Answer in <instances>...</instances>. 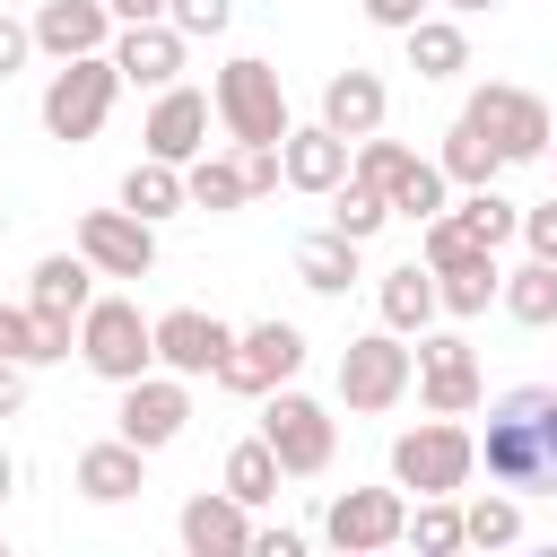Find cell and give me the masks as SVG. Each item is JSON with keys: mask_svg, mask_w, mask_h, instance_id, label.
I'll use <instances>...</instances> for the list:
<instances>
[{"mask_svg": "<svg viewBox=\"0 0 557 557\" xmlns=\"http://www.w3.org/2000/svg\"><path fill=\"white\" fill-rule=\"evenodd\" d=\"M479 461L513 496H557V383H522V392L487 400Z\"/></svg>", "mask_w": 557, "mask_h": 557, "instance_id": "6da1fadb", "label": "cell"}, {"mask_svg": "<svg viewBox=\"0 0 557 557\" xmlns=\"http://www.w3.org/2000/svg\"><path fill=\"white\" fill-rule=\"evenodd\" d=\"M470 470H479V435L461 418H435L426 409L418 426L392 435V487H409V496H461Z\"/></svg>", "mask_w": 557, "mask_h": 557, "instance_id": "7a4b0ae2", "label": "cell"}, {"mask_svg": "<svg viewBox=\"0 0 557 557\" xmlns=\"http://www.w3.org/2000/svg\"><path fill=\"white\" fill-rule=\"evenodd\" d=\"M218 122H226V139L235 148H278L287 131H296V113H287V78L261 61V52H235L226 70H218Z\"/></svg>", "mask_w": 557, "mask_h": 557, "instance_id": "3957f363", "label": "cell"}, {"mask_svg": "<svg viewBox=\"0 0 557 557\" xmlns=\"http://www.w3.org/2000/svg\"><path fill=\"white\" fill-rule=\"evenodd\" d=\"M78 366L96 374V383H139L148 366H157V322L131 305V296H96L87 313H78Z\"/></svg>", "mask_w": 557, "mask_h": 557, "instance_id": "277c9868", "label": "cell"}, {"mask_svg": "<svg viewBox=\"0 0 557 557\" xmlns=\"http://www.w3.org/2000/svg\"><path fill=\"white\" fill-rule=\"evenodd\" d=\"M113 96H122V70H113V52H78V61H61L52 78H44V131L61 139V148H87L96 131H104V113H113Z\"/></svg>", "mask_w": 557, "mask_h": 557, "instance_id": "5b68a950", "label": "cell"}, {"mask_svg": "<svg viewBox=\"0 0 557 557\" xmlns=\"http://www.w3.org/2000/svg\"><path fill=\"white\" fill-rule=\"evenodd\" d=\"M409 392H418V348H409L400 331H366V339L339 348V400H348L357 418H383V409H400Z\"/></svg>", "mask_w": 557, "mask_h": 557, "instance_id": "8992f818", "label": "cell"}, {"mask_svg": "<svg viewBox=\"0 0 557 557\" xmlns=\"http://www.w3.org/2000/svg\"><path fill=\"white\" fill-rule=\"evenodd\" d=\"M261 435H270V453L287 461V479H322L331 453H339V418H331L313 392H296V383L261 392Z\"/></svg>", "mask_w": 557, "mask_h": 557, "instance_id": "52a82bcc", "label": "cell"}, {"mask_svg": "<svg viewBox=\"0 0 557 557\" xmlns=\"http://www.w3.org/2000/svg\"><path fill=\"white\" fill-rule=\"evenodd\" d=\"M296 366H305V331L296 322H252V331H235V348L218 357V392H235V400H261V392H278V383H296Z\"/></svg>", "mask_w": 557, "mask_h": 557, "instance_id": "ba28073f", "label": "cell"}, {"mask_svg": "<svg viewBox=\"0 0 557 557\" xmlns=\"http://www.w3.org/2000/svg\"><path fill=\"white\" fill-rule=\"evenodd\" d=\"M496 148H505V165H531V157H548V139H557V122H548V104L531 96V87H513V78H487V87H470V104H461Z\"/></svg>", "mask_w": 557, "mask_h": 557, "instance_id": "9c48e42d", "label": "cell"}, {"mask_svg": "<svg viewBox=\"0 0 557 557\" xmlns=\"http://www.w3.org/2000/svg\"><path fill=\"white\" fill-rule=\"evenodd\" d=\"M322 540L339 557H374V548L409 540V487H339L322 513Z\"/></svg>", "mask_w": 557, "mask_h": 557, "instance_id": "30bf717a", "label": "cell"}, {"mask_svg": "<svg viewBox=\"0 0 557 557\" xmlns=\"http://www.w3.org/2000/svg\"><path fill=\"white\" fill-rule=\"evenodd\" d=\"M191 426V374H139V383H122V409H113V435H131L139 453H165L174 435Z\"/></svg>", "mask_w": 557, "mask_h": 557, "instance_id": "8fae6325", "label": "cell"}, {"mask_svg": "<svg viewBox=\"0 0 557 557\" xmlns=\"http://www.w3.org/2000/svg\"><path fill=\"white\" fill-rule=\"evenodd\" d=\"M418 400H426L435 418H470V409L487 400L479 357H470L461 331H418Z\"/></svg>", "mask_w": 557, "mask_h": 557, "instance_id": "7c38bea8", "label": "cell"}, {"mask_svg": "<svg viewBox=\"0 0 557 557\" xmlns=\"http://www.w3.org/2000/svg\"><path fill=\"white\" fill-rule=\"evenodd\" d=\"M78 252H87L104 278H148V270H157V226L113 200V209H87V218H78Z\"/></svg>", "mask_w": 557, "mask_h": 557, "instance_id": "4fadbf2b", "label": "cell"}, {"mask_svg": "<svg viewBox=\"0 0 557 557\" xmlns=\"http://www.w3.org/2000/svg\"><path fill=\"white\" fill-rule=\"evenodd\" d=\"M174 540H183L191 557H252V505H244L235 487H200V496H183Z\"/></svg>", "mask_w": 557, "mask_h": 557, "instance_id": "5bb4252c", "label": "cell"}, {"mask_svg": "<svg viewBox=\"0 0 557 557\" xmlns=\"http://www.w3.org/2000/svg\"><path fill=\"white\" fill-rule=\"evenodd\" d=\"M226 348H235V322H218V313H200V305H174V313H157V366H165V374H191V383H209Z\"/></svg>", "mask_w": 557, "mask_h": 557, "instance_id": "9a60e30c", "label": "cell"}, {"mask_svg": "<svg viewBox=\"0 0 557 557\" xmlns=\"http://www.w3.org/2000/svg\"><path fill=\"white\" fill-rule=\"evenodd\" d=\"M209 113H218V96H200V87H157V104H148V157H165V165H191L200 148H209Z\"/></svg>", "mask_w": 557, "mask_h": 557, "instance_id": "2e32d148", "label": "cell"}, {"mask_svg": "<svg viewBox=\"0 0 557 557\" xmlns=\"http://www.w3.org/2000/svg\"><path fill=\"white\" fill-rule=\"evenodd\" d=\"M278 157H287V191H313V200H331V191L348 183V157H357V139H339L331 122H296V131L278 139Z\"/></svg>", "mask_w": 557, "mask_h": 557, "instance_id": "e0dca14e", "label": "cell"}, {"mask_svg": "<svg viewBox=\"0 0 557 557\" xmlns=\"http://www.w3.org/2000/svg\"><path fill=\"white\" fill-rule=\"evenodd\" d=\"M26 26H35V52L78 61V52H113V26H122V17H113L104 0H44Z\"/></svg>", "mask_w": 557, "mask_h": 557, "instance_id": "ac0fdd59", "label": "cell"}, {"mask_svg": "<svg viewBox=\"0 0 557 557\" xmlns=\"http://www.w3.org/2000/svg\"><path fill=\"white\" fill-rule=\"evenodd\" d=\"M183 26L174 17H148V26H122L113 35V70H122V87H174L183 78Z\"/></svg>", "mask_w": 557, "mask_h": 557, "instance_id": "d6986e66", "label": "cell"}, {"mask_svg": "<svg viewBox=\"0 0 557 557\" xmlns=\"http://www.w3.org/2000/svg\"><path fill=\"white\" fill-rule=\"evenodd\" d=\"M70 479H78V496H87V505H131V496L148 487V453H139L131 435H104V444H87V453H78V470H70Z\"/></svg>", "mask_w": 557, "mask_h": 557, "instance_id": "ffe728a7", "label": "cell"}, {"mask_svg": "<svg viewBox=\"0 0 557 557\" xmlns=\"http://www.w3.org/2000/svg\"><path fill=\"white\" fill-rule=\"evenodd\" d=\"M383 113H392V87L374 78V70H331L322 78V122L339 131V139H366V131H383Z\"/></svg>", "mask_w": 557, "mask_h": 557, "instance_id": "44dd1931", "label": "cell"}, {"mask_svg": "<svg viewBox=\"0 0 557 557\" xmlns=\"http://www.w3.org/2000/svg\"><path fill=\"white\" fill-rule=\"evenodd\" d=\"M374 313H383V331L418 339V331L444 313V296H435V270H426V261H392V270H383V287H374Z\"/></svg>", "mask_w": 557, "mask_h": 557, "instance_id": "7402d4cb", "label": "cell"}, {"mask_svg": "<svg viewBox=\"0 0 557 557\" xmlns=\"http://www.w3.org/2000/svg\"><path fill=\"white\" fill-rule=\"evenodd\" d=\"M96 278H104V270H96L87 252H44V261L26 270V305H44V313H70V322H78V313L96 305Z\"/></svg>", "mask_w": 557, "mask_h": 557, "instance_id": "603a6c76", "label": "cell"}, {"mask_svg": "<svg viewBox=\"0 0 557 557\" xmlns=\"http://www.w3.org/2000/svg\"><path fill=\"white\" fill-rule=\"evenodd\" d=\"M435 165H444V183H453V191H479V183H496V174H505V148H496V139H487V131L461 113V122L444 131Z\"/></svg>", "mask_w": 557, "mask_h": 557, "instance_id": "cb8c5ba5", "label": "cell"}, {"mask_svg": "<svg viewBox=\"0 0 557 557\" xmlns=\"http://www.w3.org/2000/svg\"><path fill=\"white\" fill-rule=\"evenodd\" d=\"M400 44H409V70H418V78H461V70H470V35H461V17H435V9H426Z\"/></svg>", "mask_w": 557, "mask_h": 557, "instance_id": "d4e9b609", "label": "cell"}, {"mask_svg": "<svg viewBox=\"0 0 557 557\" xmlns=\"http://www.w3.org/2000/svg\"><path fill=\"white\" fill-rule=\"evenodd\" d=\"M357 252H366V244H348V235L313 226V235L296 244V278H305L313 296H348V287H357Z\"/></svg>", "mask_w": 557, "mask_h": 557, "instance_id": "484cf974", "label": "cell"}, {"mask_svg": "<svg viewBox=\"0 0 557 557\" xmlns=\"http://www.w3.org/2000/svg\"><path fill=\"white\" fill-rule=\"evenodd\" d=\"M183 191H191V209H209V218L244 209V200H252V183H244V148H235V157H209V148H200V157L183 165Z\"/></svg>", "mask_w": 557, "mask_h": 557, "instance_id": "4316f807", "label": "cell"}, {"mask_svg": "<svg viewBox=\"0 0 557 557\" xmlns=\"http://www.w3.org/2000/svg\"><path fill=\"white\" fill-rule=\"evenodd\" d=\"M122 209L131 218H174V209H191V191H183V165H165V157H139L131 174H122Z\"/></svg>", "mask_w": 557, "mask_h": 557, "instance_id": "83f0119b", "label": "cell"}, {"mask_svg": "<svg viewBox=\"0 0 557 557\" xmlns=\"http://www.w3.org/2000/svg\"><path fill=\"white\" fill-rule=\"evenodd\" d=\"M435 296H444V313H453V322L487 313V305L505 296V270H496V252H470L461 270H435Z\"/></svg>", "mask_w": 557, "mask_h": 557, "instance_id": "f1b7e54d", "label": "cell"}, {"mask_svg": "<svg viewBox=\"0 0 557 557\" xmlns=\"http://www.w3.org/2000/svg\"><path fill=\"white\" fill-rule=\"evenodd\" d=\"M278 479H287V461L270 453V435H244V444H226V470H218V487H235L244 505H270V496H278Z\"/></svg>", "mask_w": 557, "mask_h": 557, "instance_id": "f546056e", "label": "cell"}, {"mask_svg": "<svg viewBox=\"0 0 557 557\" xmlns=\"http://www.w3.org/2000/svg\"><path fill=\"white\" fill-rule=\"evenodd\" d=\"M496 305H505L522 331H548V322H557V261L531 252L522 270H505V296H496Z\"/></svg>", "mask_w": 557, "mask_h": 557, "instance_id": "4dcf8cb0", "label": "cell"}, {"mask_svg": "<svg viewBox=\"0 0 557 557\" xmlns=\"http://www.w3.org/2000/svg\"><path fill=\"white\" fill-rule=\"evenodd\" d=\"M322 226H331V235H348V244H374V235L392 226V200H383L374 183H357V174H348V183L331 191V209H322Z\"/></svg>", "mask_w": 557, "mask_h": 557, "instance_id": "1f68e13d", "label": "cell"}, {"mask_svg": "<svg viewBox=\"0 0 557 557\" xmlns=\"http://www.w3.org/2000/svg\"><path fill=\"white\" fill-rule=\"evenodd\" d=\"M461 531H470V548H513V540H522V496L487 479V496L461 505Z\"/></svg>", "mask_w": 557, "mask_h": 557, "instance_id": "d6a6232c", "label": "cell"}, {"mask_svg": "<svg viewBox=\"0 0 557 557\" xmlns=\"http://www.w3.org/2000/svg\"><path fill=\"white\" fill-rule=\"evenodd\" d=\"M444 209H453V183H444V165H435V157H418V165L392 183V218L426 226V218H444Z\"/></svg>", "mask_w": 557, "mask_h": 557, "instance_id": "836d02e7", "label": "cell"}, {"mask_svg": "<svg viewBox=\"0 0 557 557\" xmlns=\"http://www.w3.org/2000/svg\"><path fill=\"white\" fill-rule=\"evenodd\" d=\"M453 218H461V226H470V235H479L487 252L522 235V209H513V200H505L496 183H479V191H461V200H453Z\"/></svg>", "mask_w": 557, "mask_h": 557, "instance_id": "e575fe53", "label": "cell"}, {"mask_svg": "<svg viewBox=\"0 0 557 557\" xmlns=\"http://www.w3.org/2000/svg\"><path fill=\"white\" fill-rule=\"evenodd\" d=\"M409 548H418V557H453V548H470L461 505H453V496H418V505H409Z\"/></svg>", "mask_w": 557, "mask_h": 557, "instance_id": "d590c367", "label": "cell"}, {"mask_svg": "<svg viewBox=\"0 0 557 557\" xmlns=\"http://www.w3.org/2000/svg\"><path fill=\"white\" fill-rule=\"evenodd\" d=\"M409 165H418V157H409L400 139H383V131H366V139H357V157H348V174H357V183H374L383 200H392V183H400Z\"/></svg>", "mask_w": 557, "mask_h": 557, "instance_id": "8d00e7d4", "label": "cell"}, {"mask_svg": "<svg viewBox=\"0 0 557 557\" xmlns=\"http://www.w3.org/2000/svg\"><path fill=\"white\" fill-rule=\"evenodd\" d=\"M470 252H487V244H479V235H470V226H461V218H453V209H444V218H426V226H418V261H426V270H461V261H470Z\"/></svg>", "mask_w": 557, "mask_h": 557, "instance_id": "74e56055", "label": "cell"}, {"mask_svg": "<svg viewBox=\"0 0 557 557\" xmlns=\"http://www.w3.org/2000/svg\"><path fill=\"white\" fill-rule=\"evenodd\" d=\"M78 348V322L70 313H44V305H26V366H61Z\"/></svg>", "mask_w": 557, "mask_h": 557, "instance_id": "f35d334b", "label": "cell"}, {"mask_svg": "<svg viewBox=\"0 0 557 557\" xmlns=\"http://www.w3.org/2000/svg\"><path fill=\"white\" fill-rule=\"evenodd\" d=\"M165 17H174L183 35H226V26H235V0H165Z\"/></svg>", "mask_w": 557, "mask_h": 557, "instance_id": "ab89813d", "label": "cell"}, {"mask_svg": "<svg viewBox=\"0 0 557 557\" xmlns=\"http://www.w3.org/2000/svg\"><path fill=\"white\" fill-rule=\"evenodd\" d=\"M522 244H531V252H540V261H557V191H548V200H531V209H522Z\"/></svg>", "mask_w": 557, "mask_h": 557, "instance_id": "60d3db41", "label": "cell"}, {"mask_svg": "<svg viewBox=\"0 0 557 557\" xmlns=\"http://www.w3.org/2000/svg\"><path fill=\"white\" fill-rule=\"evenodd\" d=\"M357 9H366V17L383 26V35H409V26H418V17L435 9V0H357Z\"/></svg>", "mask_w": 557, "mask_h": 557, "instance_id": "b9f144b4", "label": "cell"}, {"mask_svg": "<svg viewBox=\"0 0 557 557\" xmlns=\"http://www.w3.org/2000/svg\"><path fill=\"white\" fill-rule=\"evenodd\" d=\"M244 183H252V200L278 191V183H287V157H278V148H244Z\"/></svg>", "mask_w": 557, "mask_h": 557, "instance_id": "7bdbcfd3", "label": "cell"}, {"mask_svg": "<svg viewBox=\"0 0 557 557\" xmlns=\"http://www.w3.org/2000/svg\"><path fill=\"white\" fill-rule=\"evenodd\" d=\"M26 52H35V26H17V17L0 9V78H9V70H26Z\"/></svg>", "mask_w": 557, "mask_h": 557, "instance_id": "ee69618b", "label": "cell"}, {"mask_svg": "<svg viewBox=\"0 0 557 557\" xmlns=\"http://www.w3.org/2000/svg\"><path fill=\"white\" fill-rule=\"evenodd\" d=\"M252 557H305V531L270 522V531H252Z\"/></svg>", "mask_w": 557, "mask_h": 557, "instance_id": "f6af8a7d", "label": "cell"}, {"mask_svg": "<svg viewBox=\"0 0 557 557\" xmlns=\"http://www.w3.org/2000/svg\"><path fill=\"white\" fill-rule=\"evenodd\" d=\"M17 409H26V366L0 357V418H17Z\"/></svg>", "mask_w": 557, "mask_h": 557, "instance_id": "bcb514c9", "label": "cell"}, {"mask_svg": "<svg viewBox=\"0 0 557 557\" xmlns=\"http://www.w3.org/2000/svg\"><path fill=\"white\" fill-rule=\"evenodd\" d=\"M122 26H148V17H165V0H104Z\"/></svg>", "mask_w": 557, "mask_h": 557, "instance_id": "7dc6e473", "label": "cell"}, {"mask_svg": "<svg viewBox=\"0 0 557 557\" xmlns=\"http://www.w3.org/2000/svg\"><path fill=\"white\" fill-rule=\"evenodd\" d=\"M9 496H17V453L0 444V505H9Z\"/></svg>", "mask_w": 557, "mask_h": 557, "instance_id": "c3c4849f", "label": "cell"}, {"mask_svg": "<svg viewBox=\"0 0 557 557\" xmlns=\"http://www.w3.org/2000/svg\"><path fill=\"white\" fill-rule=\"evenodd\" d=\"M444 9H453V17H479V9H496V0H444Z\"/></svg>", "mask_w": 557, "mask_h": 557, "instance_id": "681fc988", "label": "cell"}, {"mask_svg": "<svg viewBox=\"0 0 557 557\" xmlns=\"http://www.w3.org/2000/svg\"><path fill=\"white\" fill-rule=\"evenodd\" d=\"M0 348H9V305H0Z\"/></svg>", "mask_w": 557, "mask_h": 557, "instance_id": "f907efd6", "label": "cell"}, {"mask_svg": "<svg viewBox=\"0 0 557 557\" xmlns=\"http://www.w3.org/2000/svg\"><path fill=\"white\" fill-rule=\"evenodd\" d=\"M548 165H557V139H548Z\"/></svg>", "mask_w": 557, "mask_h": 557, "instance_id": "816d5d0a", "label": "cell"}, {"mask_svg": "<svg viewBox=\"0 0 557 557\" xmlns=\"http://www.w3.org/2000/svg\"><path fill=\"white\" fill-rule=\"evenodd\" d=\"M0 235H9V209H0Z\"/></svg>", "mask_w": 557, "mask_h": 557, "instance_id": "f5cc1de1", "label": "cell"}, {"mask_svg": "<svg viewBox=\"0 0 557 557\" xmlns=\"http://www.w3.org/2000/svg\"><path fill=\"white\" fill-rule=\"evenodd\" d=\"M0 557H9V548H0Z\"/></svg>", "mask_w": 557, "mask_h": 557, "instance_id": "db71d44e", "label": "cell"}]
</instances>
